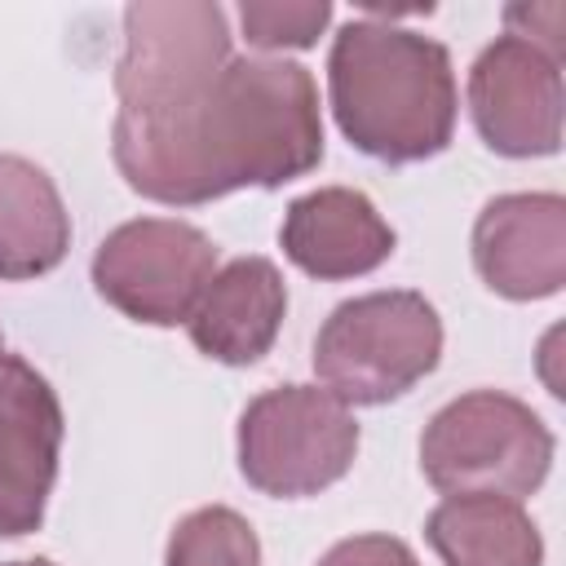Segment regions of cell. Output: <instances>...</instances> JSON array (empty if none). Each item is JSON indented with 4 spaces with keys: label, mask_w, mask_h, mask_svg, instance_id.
<instances>
[{
    "label": "cell",
    "mask_w": 566,
    "mask_h": 566,
    "mask_svg": "<svg viewBox=\"0 0 566 566\" xmlns=\"http://www.w3.org/2000/svg\"><path fill=\"white\" fill-rule=\"evenodd\" d=\"M119 177L155 203L199 208L234 190H274L318 168V84L292 57H230L181 111L111 124Z\"/></svg>",
    "instance_id": "1"
},
{
    "label": "cell",
    "mask_w": 566,
    "mask_h": 566,
    "mask_svg": "<svg viewBox=\"0 0 566 566\" xmlns=\"http://www.w3.org/2000/svg\"><path fill=\"white\" fill-rule=\"evenodd\" d=\"M327 97L354 150L380 164H420L451 146L455 71L451 53L407 27L349 18L327 53Z\"/></svg>",
    "instance_id": "2"
},
{
    "label": "cell",
    "mask_w": 566,
    "mask_h": 566,
    "mask_svg": "<svg viewBox=\"0 0 566 566\" xmlns=\"http://www.w3.org/2000/svg\"><path fill=\"white\" fill-rule=\"evenodd\" d=\"M442 358V318L411 287L340 301L314 336V376L345 407H380L420 385Z\"/></svg>",
    "instance_id": "3"
},
{
    "label": "cell",
    "mask_w": 566,
    "mask_h": 566,
    "mask_svg": "<svg viewBox=\"0 0 566 566\" xmlns=\"http://www.w3.org/2000/svg\"><path fill=\"white\" fill-rule=\"evenodd\" d=\"M553 429L513 394L469 389L438 407L420 433V473L442 495H509L544 486Z\"/></svg>",
    "instance_id": "4"
},
{
    "label": "cell",
    "mask_w": 566,
    "mask_h": 566,
    "mask_svg": "<svg viewBox=\"0 0 566 566\" xmlns=\"http://www.w3.org/2000/svg\"><path fill=\"white\" fill-rule=\"evenodd\" d=\"M354 455L358 420L318 385H274L239 416V473L261 495H318L349 473Z\"/></svg>",
    "instance_id": "5"
},
{
    "label": "cell",
    "mask_w": 566,
    "mask_h": 566,
    "mask_svg": "<svg viewBox=\"0 0 566 566\" xmlns=\"http://www.w3.org/2000/svg\"><path fill=\"white\" fill-rule=\"evenodd\" d=\"M230 22L212 0L124 9V57L115 66V124H146L195 102L230 62Z\"/></svg>",
    "instance_id": "6"
},
{
    "label": "cell",
    "mask_w": 566,
    "mask_h": 566,
    "mask_svg": "<svg viewBox=\"0 0 566 566\" xmlns=\"http://www.w3.org/2000/svg\"><path fill=\"white\" fill-rule=\"evenodd\" d=\"M93 287L124 318L177 327L217 274L212 239L177 217H137L115 226L93 252Z\"/></svg>",
    "instance_id": "7"
},
{
    "label": "cell",
    "mask_w": 566,
    "mask_h": 566,
    "mask_svg": "<svg viewBox=\"0 0 566 566\" xmlns=\"http://www.w3.org/2000/svg\"><path fill=\"white\" fill-rule=\"evenodd\" d=\"M469 115L478 137L504 159H539L562 146V57L500 35L469 66Z\"/></svg>",
    "instance_id": "8"
},
{
    "label": "cell",
    "mask_w": 566,
    "mask_h": 566,
    "mask_svg": "<svg viewBox=\"0 0 566 566\" xmlns=\"http://www.w3.org/2000/svg\"><path fill=\"white\" fill-rule=\"evenodd\" d=\"M62 402L53 385L18 354H0V539L40 531L57 482Z\"/></svg>",
    "instance_id": "9"
},
{
    "label": "cell",
    "mask_w": 566,
    "mask_h": 566,
    "mask_svg": "<svg viewBox=\"0 0 566 566\" xmlns=\"http://www.w3.org/2000/svg\"><path fill=\"white\" fill-rule=\"evenodd\" d=\"M473 270L504 301H544L566 283V199L495 195L473 221Z\"/></svg>",
    "instance_id": "10"
},
{
    "label": "cell",
    "mask_w": 566,
    "mask_h": 566,
    "mask_svg": "<svg viewBox=\"0 0 566 566\" xmlns=\"http://www.w3.org/2000/svg\"><path fill=\"white\" fill-rule=\"evenodd\" d=\"M279 243L301 274L340 283L380 270L394 256L398 234L363 190L318 186L287 203Z\"/></svg>",
    "instance_id": "11"
},
{
    "label": "cell",
    "mask_w": 566,
    "mask_h": 566,
    "mask_svg": "<svg viewBox=\"0 0 566 566\" xmlns=\"http://www.w3.org/2000/svg\"><path fill=\"white\" fill-rule=\"evenodd\" d=\"M287 283L270 256H239L212 274L186 327L199 354L226 367L261 363L283 327Z\"/></svg>",
    "instance_id": "12"
},
{
    "label": "cell",
    "mask_w": 566,
    "mask_h": 566,
    "mask_svg": "<svg viewBox=\"0 0 566 566\" xmlns=\"http://www.w3.org/2000/svg\"><path fill=\"white\" fill-rule=\"evenodd\" d=\"M66 248L71 212L53 177L22 155H0V279H40L62 265Z\"/></svg>",
    "instance_id": "13"
},
{
    "label": "cell",
    "mask_w": 566,
    "mask_h": 566,
    "mask_svg": "<svg viewBox=\"0 0 566 566\" xmlns=\"http://www.w3.org/2000/svg\"><path fill=\"white\" fill-rule=\"evenodd\" d=\"M424 539L447 566H544L539 526L509 495H447L424 517Z\"/></svg>",
    "instance_id": "14"
},
{
    "label": "cell",
    "mask_w": 566,
    "mask_h": 566,
    "mask_svg": "<svg viewBox=\"0 0 566 566\" xmlns=\"http://www.w3.org/2000/svg\"><path fill=\"white\" fill-rule=\"evenodd\" d=\"M164 566H261V539L243 513L203 504L172 526Z\"/></svg>",
    "instance_id": "15"
},
{
    "label": "cell",
    "mask_w": 566,
    "mask_h": 566,
    "mask_svg": "<svg viewBox=\"0 0 566 566\" xmlns=\"http://www.w3.org/2000/svg\"><path fill=\"white\" fill-rule=\"evenodd\" d=\"M239 22H243L248 44L256 49H310L332 22V4L327 0H305V4L243 0Z\"/></svg>",
    "instance_id": "16"
},
{
    "label": "cell",
    "mask_w": 566,
    "mask_h": 566,
    "mask_svg": "<svg viewBox=\"0 0 566 566\" xmlns=\"http://www.w3.org/2000/svg\"><path fill=\"white\" fill-rule=\"evenodd\" d=\"M318 566H420L416 553L394 535H349L332 544Z\"/></svg>",
    "instance_id": "17"
},
{
    "label": "cell",
    "mask_w": 566,
    "mask_h": 566,
    "mask_svg": "<svg viewBox=\"0 0 566 566\" xmlns=\"http://www.w3.org/2000/svg\"><path fill=\"white\" fill-rule=\"evenodd\" d=\"M0 566H53L49 557H22V562H0Z\"/></svg>",
    "instance_id": "18"
},
{
    "label": "cell",
    "mask_w": 566,
    "mask_h": 566,
    "mask_svg": "<svg viewBox=\"0 0 566 566\" xmlns=\"http://www.w3.org/2000/svg\"><path fill=\"white\" fill-rule=\"evenodd\" d=\"M0 354H4V340H0Z\"/></svg>",
    "instance_id": "19"
}]
</instances>
